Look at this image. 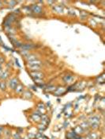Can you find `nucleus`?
Listing matches in <instances>:
<instances>
[{
  "instance_id": "nucleus-1",
  "label": "nucleus",
  "mask_w": 105,
  "mask_h": 139,
  "mask_svg": "<svg viewBox=\"0 0 105 139\" xmlns=\"http://www.w3.org/2000/svg\"><path fill=\"white\" fill-rule=\"evenodd\" d=\"M31 76L34 78V80L36 79H42L43 77V74L40 72H32L31 73Z\"/></svg>"
},
{
  "instance_id": "nucleus-2",
  "label": "nucleus",
  "mask_w": 105,
  "mask_h": 139,
  "mask_svg": "<svg viewBox=\"0 0 105 139\" xmlns=\"http://www.w3.org/2000/svg\"><path fill=\"white\" fill-rule=\"evenodd\" d=\"M18 80L16 78H13V79H11L10 81L9 82V87L12 90H14L16 88V87L18 86Z\"/></svg>"
},
{
  "instance_id": "nucleus-3",
  "label": "nucleus",
  "mask_w": 105,
  "mask_h": 139,
  "mask_svg": "<svg viewBox=\"0 0 105 139\" xmlns=\"http://www.w3.org/2000/svg\"><path fill=\"white\" fill-rule=\"evenodd\" d=\"M28 68H29L30 70L33 72H38L40 68H41V65L39 64H28Z\"/></svg>"
},
{
  "instance_id": "nucleus-4",
  "label": "nucleus",
  "mask_w": 105,
  "mask_h": 139,
  "mask_svg": "<svg viewBox=\"0 0 105 139\" xmlns=\"http://www.w3.org/2000/svg\"><path fill=\"white\" fill-rule=\"evenodd\" d=\"M22 98H24L25 99H31L33 98V94L29 91H25L22 92Z\"/></svg>"
},
{
  "instance_id": "nucleus-5",
  "label": "nucleus",
  "mask_w": 105,
  "mask_h": 139,
  "mask_svg": "<svg viewBox=\"0 0 105 139\" xmlns=\"http://www.w3.org/2000/svg\"><path fill=\"white\" fill-rule=\"evenodd\" d=\"M15 90V92L16 93H18V94H21L24 91V87L21 85V84H18V86L16 87V88L14 89Z\"/></svg>"
},
{
  "instance_id": "nucleus-6",
  "label": "nucleus",
  "mask_w": 105,
  "mask_h": 139,
  "mask_svg": "<svg viewBox=\"0 0 105 139\" xmlns=\"http://www.w3.org/2000/svg\"><path fill=\"white\" fill-rule=\"evenodd\" d=\"M26 59L27 60L30 62V61H33V60H38L37 57H36V55H33V54H31V55H28L26 56Z\"/></svg>"
},
{
  "instance_id": "nucleus-7",
  "label": "nucleus",
  "mask_w": 105,
  "mask_h": 139,
  "mask_svg": "<svg viewBox=\"0 0 105 139\" xmlns=\"http://www.w3.org/2000/svg\"><path fill=\"white\" fill-rule=\"evenodd\" d=\"M32 9H33V11L34 12V13H36V14H38V13H40L42 10L41 9V7L37 6V5H36V6H33V7H32Z\"/></svg>"
},
{
  "instance_id": "nucleus-8",
  "label": "nucleus",
  "mask_w": 105,
  "mask_h": 139,
  "mask_svg": "<svg viewBox=\"0 0 105 139\" xmlns=\"http://www.w3.org/2000/svg\"><path fill=\"white\" fill-rule=\"evenodd\" d=\"M82 132H83V129L81 127V126H77V127L74 129V133L76 134V135L81 134Z\"/></svg>"
},
{
  "instance_id": "nucleus-9",
  "label": "nucleus",
  "mask_w": 105,
  "mask_h": 139,
  "mask_svg": "<svg viewBox=\"0 0 105 139\" xmlns=\"http://www.w3.org/2000/svg\"><path fill=\"white\" fill-rule=\"evenodd\" d=\"M91 139H98V134L96 132H92L88 135Z\"/></svg>"
},
{
  "instance_id": "nucleus-10",
  "label": "nucleus",
  "mask_w": 105,
  "mask_h": 139,
  "mask_svg": "<svg viewBox=\"0 0 105 139\" xmlns=\"http://www.w3.org/2000/svg\"><path fill=\"white\" fill-rule=\"evenodd\" d=\"M54 10H55V12H57V13H61L63 11V8L61 6H56L54 7Z\"/></svg>"
},
{
  "instance_id": "nucleus-11",
  "label": "nucleus",
  "mask_w": 105,
  "mask_h": 139,
  "mask_svg": "<svg viewBox=\"0 0 105 139\" xmlns=\"http://www.w3.org/2000/svg\"><path fill=\"white\" fill-rule=\"evenodd\" d=\"M8 76H9V72H8L7 71H5L4 72H2L1 74V76H0L1 79H2V80H6Z\"/></svg>"
},
{
  "instance_id": "nucleus-12",
  "label": "nucleus",
  "mask_w": 105,
  "mask_h": 139,
  "mask_svg": "<svg viewBox=\"0 0 105 139\" xmlns=\"http://www.w3.org/2000/svg\"><path fill=\"white\" fill-rule=\"evenodd\" d=\"M0 88L2 91H5L6 88V84L5 82H0Z\"/></svg>"
},
{
  "instance_id": "nucleus-13",
  "label": "nucleus",
  "mask_w": 105,
  "mask_h": 139,
  "mask_svg": "<svg viewBox=\"0 0 105 139\" xmlns=\"http://www.w3.org/2000/svg\"><path fill=\"white\" fill-rule=\"evenodd\" d=\"M73 79V76H66L65 78H64V81H66V83H69V82H70V80Z\"/></svg>"
},
{
  "instance_id": "nucleus-14",
  "label": "nucleus",
  "mask_w": 105,
  "mask_h": 139,
  "mask_svg": "<svg viewBox=\"0 0 105 139\" xmlns=\"http://www.w3.org/2000/svg\"><path fill=\"white\" fill-rule=\"evenodd\" d=\"M55 87H51V88H48V89L47 90V92H51V91H55Z\"/></svg>"
},
{
  "instance_id": "nucleus-15",
  "label": "nucleus",
  "mask_w": 105,
  "mask_h": 139,
  "mask_svg": "<svg viewBox=\"0 0 105 139\" xmlns=\"http://www.w3.org/2000/svg\"><path fill=\"white\" fill-rule=\"evenodd\" d=\"M1 68H2V65H1V64H0V70H1Z\"/></svg>"
}]
</instances>
